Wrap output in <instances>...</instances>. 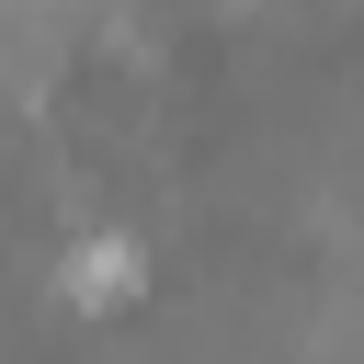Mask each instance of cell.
I'll return each instance as SVG.
<instances>
[{"label":"cell","instance_id":"cell-1","mask_svg":"<svg viewBox=\"0 0 364 364\" xmlns=\"http://www.w3.org/2000/svg\"><path fill=\"white\" fill-rule=\"evenodd\" d=\"M114 296H136V250L125 239H80L68 250V307H114Z\"/></svg>","mask_w":364,"mask_h":364}]
</instances>
